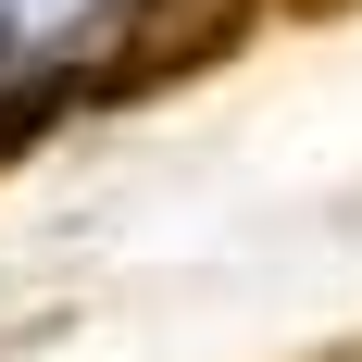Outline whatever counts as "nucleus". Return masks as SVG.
<instances>
[{
    "label": "nucleus",
    "instance_id": "nucleus-1",
    "mask_svg": "<svg viewBox=\"0 0 362 362\" xmlns=\"http://www.w3.org/2000/svg\"><path fill=\"white\" fill-rule=\"evenodd\" d=\"M262 0H125V25H112V63L88 75L100 100H150V88H187V75H213L225 50H250Z\"/></svg>",
    "mask_w": 362,
    "mask_h": 362
},
{
    "label": "nucleus",
    "instance_id": "nucleus-2",
    "mask_svg": "<svg viewBox=\"0 0 362 362\" xmlns=\"http://www.w3.org/2000/svg\"><path fill=\"white\" fill-rule=\"evenodd\" d=\"M75 112V88H50V75H25V88H0V163H25L50 125Z\"/></svg>",
    "mask_w": 362,
    "mask_h": 362
},
{
    "label": "nucleus",
    "instance_id": "nucleus-3",
    "mask_svg": "<svg viewBox=\"0 0 362 362\" xmlns=\"http://www.w3.org/2000/svg\"><path fill=\"white\" fill-rule=\"evenodd\" d=\"M288 13H300V25H325V13H350V0H288Z\"/></svg>",
    "mask_w": 362,
    "mask_h": 362
}]
</instances>
